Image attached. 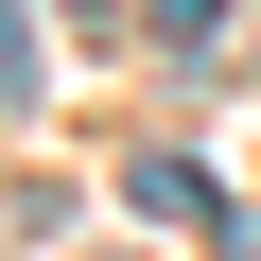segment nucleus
I'll return each mask as SVG.
<instances>
[{
  "mask_svg": "<svg viewBox=\"0 0 261 261\" xmlns=\"http://www.w3.org/2000/svg\"><path fill=\"white\" fill-rule=\"evenodd\" d=\"M122 209H140V226H209V244H226V209H209V174H192V157H122Z\"/></svg>",
  "mask_w": 261,
  "mask_h": 261,
  "instance_id": "1",
  "label": "nucleus"
},
{
  "mask_svg": "<svg viewBox=\"0 0 261 261\" xmlns=\"http://www.w3.org/2000/svg\"><path fill=\"white\" fill-rule=\"evenodd\" d=\"M18 105H35V18L0 0V122H18Z\"/></svg>",
  "mask_w": 261,
  "mask_h": 261,
  "instance_id": "2",
  "label": "nucleus"
},
{
  "mask_svg": "<svg viewBox=\"0 0 261 261\" xmlns=\"http://www.w3.org/2000/svg\"><path fill=\"white\" fill-rule=\"evenodd\" d=\"M157 35H174V53H209V35H226V0H157Z\"/></svg>",
  "mask_w": 261,
  "mask_h": 261,
  "instance_id": "3",
  "label": "nucleus"
}]
</instances>
